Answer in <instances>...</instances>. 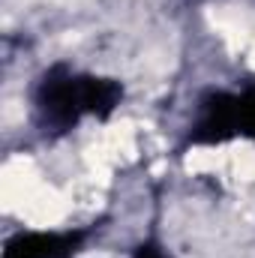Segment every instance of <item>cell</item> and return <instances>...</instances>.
<instances>
[{"label":"cell","mask_w":255,"mask_h":258,"mask_svg":"<svg viewBox=\"0 0 255 258\" xmlns=\"http://www.w3.org/2000/svg\"><path fill=\"white\" fill-rule=\"evenodd\" d=\"M123 99V84L114 78L75 72L69 66H51L33 93L36 114L42 126L51 132H69L84 117L105 120Z\"/></svg>","instance_id":"obj_1"},{"label":"cell","mask_w":255,"mask_h":258,"mask_svg":"<svg viewBox=\"0 0 255 258\" xmlns=\"http://www.w3.org/2000/svg\"><path fill=\"white\" fill-rule=\"evenodd\" d=\"M255 138V84L240 93H210L192 126L195 144H222L228 138Z\"/></svg>","instance_id":"obj_2"},{"label":"cell","mask_w":255,"mask_h":258,"mask_svg":"<svg viewBox=\"0 0 255 258\" xmlns=\"http://www.w3.org/2000/svg\"><path fill=\"white\" fill-rule=\"evenodd\" d=\"M87 231H18L6 240L3 258H75Z\"/></svg>","instance_id":"obj_3"},{"label":"cell","mask_w":255,"mask_h":258,"mask_svg":"<svg viewBox=\"0 0 255 258\" xmlns=\"http://www.w3.org/2000/svg\"><path fill=\"white\" fill-rule=\"evenodd\" d=\"M132 258H171V252L159 243V240H153V237H147V240H141L138 246H135V252Z\"/></svg>","instance_id":"obj_4"}]
</instances>
